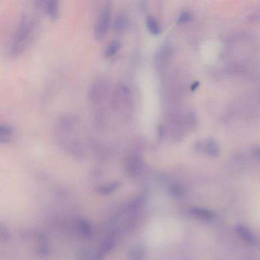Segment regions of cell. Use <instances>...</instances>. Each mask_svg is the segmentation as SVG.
Segmentation results:
<instances>
[{
    "label": "cell",
    "mask_w": 260,
    "mask_h": 260,
    "mask_svg": "<svg viewBox=\"0 0 260 260\" xmlns=\"http://www.w3.org/2000/svg\"><path fill=\"white\" fill-rule=\"evenodd\" d=\"M121 50V43L120 41L112 40L108 43L104 50V57L106 59L115 57Z\"/></svg>",
    "instance_id": "cell-14"
},
{
    "label": "cell",
    "mask_w": 260,
    "mask_h": 260,
    "mask_svg": "<svg viewBox=\"0 0 260 260\" xmlns=\"http://www.w3.org/2000/svg\"><path fill=\"white\" fill-rule=\"evenodd\" d=\"M252 154H253L254 157L255 159L260 160V147H255L252 150Z\"/></svg>",
    "instance_id": "cell-17"
},
{
    "label": "cell",
    "mask_w": 260,
    "mask_h": 260,
    "mask_svg": "<svg viewBox=\"0 0 260 260\" xmlns=\"http://www.w3.org/2000/svg\"><path fill=\"white\" fill-rule=\"evenodd\" d=\"M236 232L239 237H241L244 242L250 246H255L257 243V239L249 228L243 224H237L235 228Z\"/></svg>",
    "instance_id": "cell-8"
},
{
    "label": "cell",
    "mask_w": 260,
    "mask_h": 260,
    "mask_svg": "<svg viewBox=\"0 0 260 260\" xmlns=\"http://www.w3.org/2000/svg\"><path fill=\"white\" fill-rule=\"evenodd\" d=\"M191 20H192V16L189 12H182L178 18L177 23L182 25V24L188 23Z\"/></svg>",
    "instance_id": "cell-16"
},
{
    "label": "cell",
    "mask_w": 260,
    "mask_h": 260,
    "mask_svg": "<svg viewBox=\"0 0 260 260\" xmlns=\"http://www.w3.org/2000/svg\"><path fill=\"white\" fill-rule=\"evenodd\" d=\"M205 154L211 158H216L220 155V149L218 144L214 140L209 139L201 146Z\"/></svg>",
    "instance_id": "cell-12"
},
{
    "label": "cell",
    "mask_w": 260,
    "mask_h": 260,
    "mask_svg": "<svg viewBox=\"0 0 260 260\" xmlns=\"http://www.w3.org/2000/svg\"><path fill=\"white\" fill-rule=\"evenodd\" d=\"M53 136L63 152L73 157H84L87 141L84 137L81 120L77 115L66 112L57 117L53 126Z\"/></svg>",
    "instance_id": "cell-1"
},
{
    "label": "cell",
    "mask_w": 260,
    "mask_h": 260,
    "mask_svg": "<svg viewBox=\"0 0 260 260\" xmlns=\"http://www.w3.org/2000/svg\"><path fill=\"white\" fill-rule=\"evenodd\" d=\"M112 87L110 79L106 76H97L91 81L88 88L87 100L93 112L110 111L109 99Z\"/></svg>",
    "instance_id": "cell-3"
},
{
    "label": "cell",
    "mask_w": 260,
    "mask_h": 260,
    "mask_svg": "<svg viewBox=\"0 0 260 260\" xmlns=\"http://www.w3.org/2000/svg\"><path fill=\"white\" fill-rule=\"evenodd\" d=\"M172 194H173V197L176 198V199H182L185 194V191H184L183 187L180 185H173L171 190Z\"/></svg>",
    "instance_id": "cell-15"
},
{
    "label": "cell",
    "mask_w": 260,
    "mask_h": 260,
    "mask_svg": "<svg viewBox=\"0 0 260 260\" xmlns=\"http://www.w3.org/2000/svg\"><path fill=\"white\" fill-rule=\"evenodd\" d=\"M189 213L192 217L202 220H212L215 214L211 210L202 207H194L189 210Z\"/></svg>",
    "instance_id": "cell-11"
},
{
    "label": "cell",
    "mask_w": 260,
    "mask_h": 260,
    "mask_svg": "<svg viewBox=\"0 0 260 260\" xmlns=\"http://www.w3.org/2000/svg\"><path fill=\"white\" fill-rule=\"evenodd\" d=\"M112 22V4L105 2L99 10L94 23L93 36L95 40L100 42L107 36Z\"/></svg>",
    "instance_id": "cell-5"
},
{
    "label": "cell",
    "mask_w": 260,
    "mask_h": 260,
    "mask_svg": "<svg viewBox=\"0 0 260 260\" xmlns=\"http://www.w3.org/2000/svg\"><path fill=\"white\" fill-rule=\"evenodd\" d=\"M16 135L13 126L2 123L0 124V143L2 144H10L14 140Z\"/></svg>",
    "instance_id": "cell-9"
},
{
    "label": "cell",
    "mask_w": 260,
    "mask_h": 260,
    "mask_svg": "<svg viewBox=\"0 0 260 260\" xmlns=\"http://www.w3.org/2000/svg\"><path fill=\"white\" fill-rule=\"evenodd\" d=\"M43 10L51 20H57L60 16V5L58 1L57 0L45 1Z\"/></svg>",
    "instance_id": "cell-10"
},
{
    "label": "cell",
    "mask_w": 260,
    "mask_h": 260,
    "mask_svg": "<svg viewBox=\"0 0 260 260\" xmlns=\"http://www.w3.org/2000/svg\"><path fill=\"white\" fill-rule=\"evenodd\" d=\"M146 28L151 36H159L162 32V27L155 16H148L146 18Z\"/></svg>",
    "instance_id": "cell-13"
},
{
    "label": "cell",
    "mask_w": 260,
    "mask_h": 260,
    "mask_svg": "<svg viewBox=\"0 0 260 260\" xmlns=\"http://www.w3.org/2000/svg\"><path fill=\"white\" fill-rule=\"evenodd\" d=\"M36 31V21L28 15H22L9 39L7 55L14 59L23 54L32 43Z\"/></svg>",
    "instance_id": "cell-2"
},
{
    "label": "cell",
    "mask_w": 260,
    "mask_h": 260,
    "mask_svg": "<svg viewBox=\"0 0 260 260\" xmlns=\"http://www.w3.org/2000/svg\"><path fill=\"white\" fill-rule=\"evenodd\" d=\"M133 105L134 95L130 86L124 82L114 85L109 99L110 112L126 118L132 112Z\"/></svg>",
    "instance_id": "cell-4"
},
{
    "label": "cell",
    "mask_w": 260,
    "mask_h": 260,
    "mask_svg": "<svg viewBox=\"0 0 260 260\" xmlns=\"http://www.w3.org/2000/svg\"><path fill=\"white\" fill-rule=\"evenodd\" d=\"M173 54V48L169 43L161 45L154 57L155 68L159 72H162L171 60Z\"/></svg>",
    "instance_id": "cell-6"
},
{
    "label": "cell",
    "mask_w": 260,
    "mask_h": 260,
    "mask_svg": "<svg viewBox=\"0 0 260 260\" xmlns=\"http://www.w3.org/2000/svg\"><path fill=\"white\" fill-rule=\"evenodd\" d=\"M130 25V19L128 16L124 12L117 13L112 22L114 31L118 34L125 32Z\"/></svg>",
    "instance_id": "cell-7"
}]
</instances>
